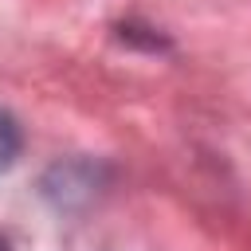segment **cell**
<instances>
[{"label":"cell","instance_id":"cell-1","mask_svg":"<svg viewBox=\"0 0 251 251\" xmlns=\"http://www.w3.org/2000/svg\"><path fill=\"white\" fill-rule=\"evenodd\" d=\"M20 149H24V133H20L16 118H12L8 110H0V173L16 165Z\"/></svg>","mask_w":251,"mask_h":251},{"label":"cell","instance_id":"cell-2","mask_svg":"<svg viewBox=\"0 0 251 251\" xmlns=\"http://www.w3.org/2000/svg\"><path fill=\"white\" fill-rule=\"evenodd\" d=\"M0 251H12V247H8V239H4V235H0Z\"/></svg>","mask_w":251,"mask_h":251}]
</instances>
